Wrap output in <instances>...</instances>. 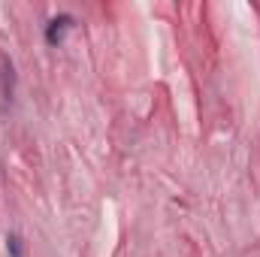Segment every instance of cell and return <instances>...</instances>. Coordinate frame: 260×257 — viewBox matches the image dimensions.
Masks as SVG:
<instances>
[{
    "label": "cell",
    "mask_w": 260,
    "mask_h": 257,
    "mask_svg": "<svg viewBox=\"0 0 260 257\" xmlns=\"http://www.w3.org/2000/svg\"><path fill=\"white\" fill-rule=\"evenodd\" d=\"M6 251H9V257H21L24 254V251H21V239H18L15 233L6 236Z\"/></svg>",
    "instance_id": "2"
},
{
    "label": "cell",
    "mask_w": 260,
    "mask_h": 257,
    "mask_svg": "<svg viewBox=\"0 0 260 257\" xmlns=\"http://www.w3.org/2000/svg\"><path fill=\"white\" fill-rule=\"evenodd\" d=\"M73 24V18L70 15H58V18H52L49 21V27H46V40L52 43V46H58L61 40H64V34H67V27Z\"/></svg>",
    "instance_id": "1"
}]
</instances>
